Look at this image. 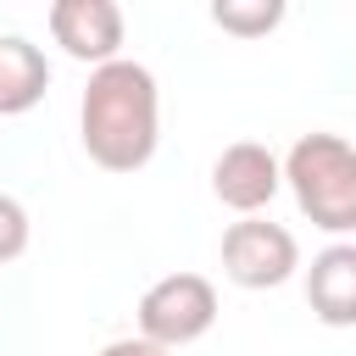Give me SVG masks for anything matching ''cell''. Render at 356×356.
<instances>
[{
  "label": "cell",
  "instance_id": "6da1fadb",
  "mask_svg": "<svg viewBox=\"0 0 356 356\" xmlns=\"http://www.w3.org/2000/svg\"><path fill=\"white\" fill-rule=\"evenodd\" d=\"M78 139L95 167L106 172H139L161 145V89L145 61H106L89 72L78 100Z\"/></svg>",
  "mask_w": 356,
  "mask_h": 356
},
{
  "label": "cell",
  "instance_id": "7a4b0ae2",
  "mask_svg": "<svg viewBox=\"0 0 356 356\" xmlns=\"http://www.w3.org/2000/svg\"><path fill=\"white\" fill-rule=\"evenodd\" d=\"M284 184L323 234H356V145L339 134H300L278 161Z\"/></svg>",
  "mask_w": 356,
  "mask_h": 356
},
{
  "label": "cell",
  "instance_id": "3957f363",
  "mask_svg": "<svg viewBox=\"0 0 356 356\" xmlns=\"http://www.w3.org/2000/svg\"><path fill=\"white\" fill-rule=\"evenodd\" d=\"M211 323H217V289L200 273H167L139 295V339L161 350L195 345Z\"/></svg>",
  "mask_w": 356,
  "mask_h": 356
},
{
  "label": "cell",
  "instance_id": "277c9868",
  "mask_svg": "<svg viewBox=\"0 0 356 356\" xmlns=\"http://www.w3.org/2000/svg\"><path fill=\"white\" fill-rule=\"evenodd\" d=\"M300 267V245L284 222L267 217H239L222 234V273L239 289H278L289 273Z\"/></svg>",
  "mask_w": 356,
  "mask_h": 356
},
{
  "label": "cell",
  "instance_id": "5b68a950",
  "mask_svg": "<svg viewBox=\"0 0 356 356\" xmlns=\"http://www.w3.org/2000/svg\"><path fill=\"white\" fill-rule=\"evenodd\" d=\"M278 184H284V167H278V156H273L267 145H256V139H239V145H228V150L211 161V195H217L228 211H239V217H256V211L278 195Z\"/></svg>",
  "mask_w": 356,
  "mask_h": 356
},
{
  "label": "cell",
  "instance_id": "8992f818",
  "mask_svg": "<svg viewBox=\"0 0 356 356\" xmlns=\"http://www.w3.org/2000/svg\"><path fill=\"white\" fill-rule=\"evenodd\" d=\"M50 39L72 61L106 67L122 50V11L111 0H56L50 6Z\"/></svg>",
  "mask_w": 356,
  "mask_h": 356
},
{
  "label": "cell",
  "instance_id": "52a82bcc",
  "mask_svg": "<svg viewBox=\"0 0 356 356\" xmlns=\"http://www.w3.org/2000/svg\"><path fill=\"white\" fill-rule=\"evenodd\" d=\"M306 306L328 328H356V245H328L312 256Z\"/></svg>",
  "mask_w": 356,
  "mask_h": 356
},
{
  "label": "cell",
  "instance_id": "ba28073f",
  "mask_svg": "<svg viewBox=\"0 0 356 356\" xmlns=\"http://www.w3.org/2000/svg\"><path fill=\"white\" fill-rule=\"evenodd\" d=\"M50 89V61L33 39L0 33V117H22L44 100Z\"/></svg>",
  "mask_w": 356,
  "mask_h": 356
},
{
  "label": "cell",
  "instance_id": "9c48e42d",
  "mask_svg": "<svg viewBox=\"0 0 356 356\" xmlns=\"http://www.w3.org/2000/svg\"><path fill=\"white\" fill-rule=\"evenodd\" d=\"M211 22L234 39H261L284 22V6L278 0H217L211 6Z\"/></svg>",
  "mask_w": 356,
  "mask_h": 356
},
{
  "label": "cell",
  "instance_id": "30bf717a",
  "mask_svg": "<svg viewBox=\"0 0 356 356\" xmlns=\"http://www.w3.org/2000/svg\"><path fill=\"white\" fill-rule=\"evenodd\" d=\"M22 250H28V211L0 189V261H17Z\"/></svg>",
  "mask_w": 356,
  "mask_h": 356
},
{
  "label": "cell",
  "instance_id": "8fae6325",
  "mask_svg": "<svg viewBox=\"0 0 356 356\" xmlns=\"http://www.w3.org/2000/svg\"><path fill=\"white\" fill-rule=\"evenodd\" d=\"M100 356H172V350H161V345H150V339H139V334H134V339H111Z\"/></svg>",
  "mask_w": 356,
  "mask_h": 356
}]
</instances>
